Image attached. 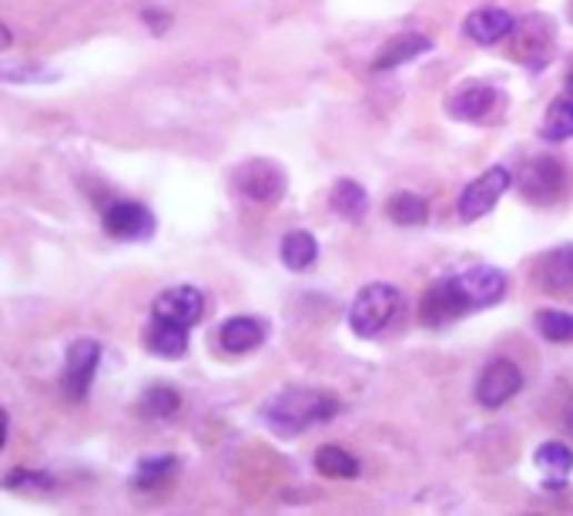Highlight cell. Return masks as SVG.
<instances>
[{"mask_svg": "<svg viewBox=\"0 0 573 516\" xmlns=\"http://www.w3.org/2000/svg\"><path fill=\"white\" fill-rule=\"evenodd\" d=\"M335 413H339V403L332 396L302 389V386H289L262 406V423L279 436H299L309 426L332 419Z\"/></svg>", "mask_w": 573, "mask_h": 516, "instance_id": "obj_1", "label": "cell"}, {"mask_svg": "<svg viewBox=\"0 0 573 516\" xmlns=\"http://www.w3.org/2000/svg\"><path fill=\"white\" fill-rule=\"evenodd\" d=\"M403 312V295L400 289L386 285V282H372L365 289L355 292L352 305H349V325L355 335L362 338H372V335H382L396 315Z\"/></svg>", "mask_w": 573, "mask_h": 516, "instance_id": "obj_2", "label": "cell"}, {"mask_svg": "<svg viewBox=\"0 0 573 516\" xmlns=\"http://www.w3.org/2000/svg\"><path fill=\"white\" fill-rule=\"evenodd\" d=\"M553 21L543 14H530L523 18L513 34H510V54L513 61H520L523 68H543L550 61L553 51Z\"/></svg>", "mask_w": 573, "mask_h": 516, "instance_id": "obj_3", "label": "cell"}, {"mask_svg": "<svg viewBox=\"0 0 573 516\" xmlns=\"http://www.w3.org/2000/svg\"><path fill=\"white\" fill-rule=\"evenodd\" d=\"M235 182H239L242 195H249L252 202H262V205H279L289 189L282 164L269 161V158H252V161L239 164Z\"/></svg>", "mask_w": 573, "mask_h": 516, "instance_id": "obj_4", "label": "cell"}, {"mask_svg": "<svg viewBox=\"0 0 573 516\" xmlns=\"http://www.w3.org/2000/svg\"><path fill=\"white\" fill-rule=\"evenodd\" d=\"M563 185H566V171L563 161H556L553 154H540L526 161V168L520 171V192L526 202L553 205L563 195Z\"/></svg>", "mask_w": 573, "mask_h": 516, "instance_id": "obj_5", "label": "cell"}, {"mask_svg": "<svg viewBox=\"0 0 573 516\" xmlns=\"http://www.w3.org/2000/svg\"><path fill=\"white\" fill-rule=\"evenodd\" d=\"M510 185H513L510 168H503V164L486 168L476 182H470V185L463 189V195H460V219H463V222L483 219V215L510 192Z\"/></svg>", "mask_w": 573, "mask_h": 516, "instance_id": "obj_6", "label": "cell"}, {"mask_svg": "<svg viewBox=\"0 0 573 516\" xmlns=\"http://www.w3.org/2000/svg\"><path fill=\"white\" fill-rule=\"evenodd\" d=\"M470 312L473 308H470L466 295L460 292L456 279L450 275V279H440L433 289H426L423 305H420V322L426 328H443V325H450V322H456V318H463Z\"/></svg>", "mask_w": 573, "mask_h": 516, "instance_id": "obj_7", "label": "cell"}, {"mask_svg": "<svg viewBox=\"0 0 573 516\" xmlns=\"http://www.w3.org/2000/svg\"><path fill=\"white\" fill-rule=\"evenodd\" d=\"M98 363H101V346L94 338H78L74 346L68 350L64 373H61V389H64V396L71 403H81L88 396Z\"/></svg>", "mask_w": 573, "mask_h": 516, "instance_id": "obj_8", "label": "cell"}, {"mask_svg": "<svg viewBox=\"0 0 573 516\" xmlns=\"http://www.w3.org/2000/svg\"><path fill=\"white\" fill-rule=\"evenodd\" d=\"M520 389H523V373H520V366L510 363V360H493V363L483 370L480 383H476V403H480L483 409H500V406L510 403Z\"/></svg>", "mask_w": 573, "mask_h": 516, "instance_id": "obj_9", "label": "cell"}, {"mask_svg": "<svg viewBox=\"0 0 573 516\" xmlns=\"http://www.w3.org/2000/svg\"><path fill=\"white\" fill-rule=\"evenodd\" d=\"M460 292L466 295L470 308H486V305H496L506 292V275L493 265H476V269H466L460 275H453Z\"/></svg>", "mask_w": 573, "mask_h": 516, "instance_id": "obj_10", "label": "cell"}, {"mask_svg": "<svg viewBox=\"0 0 573 516\" xmlns=\"http://www.w3.org/2000/svg\"><path fill=\"white\" fill-rule=\"evenodd\" d=\"M104 232L121 242H141L154 232V215L138 202H118L104 212Z\"/></svg>", "mask_w": 573, "mask_h": 516, "instance_id": "obj_11", "label": "cell"}, {"mask_svg": "<svg viewBox=\"0 0 573 516\" xmlns=\"http://www.w3.org/2000/svg\"><path fill=\"white\" fill-rule=\"evenodd\" d=\"M151 312L158 318H171L181 325H195L205 312V295L195 285H174L168 292H161L151 305Z\"/></svg>", "mask_w": 573, "mask_h": 516, "instance_id": "obj_12", "label": "cell"}, {"mask_svg": "<svg viewBox=\"0 0 573 516\" xmlns=\"http://www.w3.org/2000/svg\"><path fill=\"white\" fill-rule=\"evenodd\" d=\"M533 279L543 292L550 295H563L573 289V245H560L546 255H540Z\"/></svg>", "mask_w": 573, "mask_h": 516, "instance_id": "obj_13", "label": "cell"}, {"mask_svg": "<svg viewBox=\"0 0 573 516\" xmlns=\"http://www.w3.org/2000/svg\"><path fill=\"white\" fill-rule=\"evenodd\" d=\"M265 342V325L252 315H235L219 328V346L229 356H245Z\"/></svg>", "mask_w": 573, "mask_h": 516, "instance_id": "obj_14", "label": "cell"}, {"mask_svg": "<svg viewBox=\"0 0 573 516\" xmlns=\"http://www.w3.org/2000/svg\"><path fill=\"white\" fill-rule=\"evenodd\" d=\"M513 28H516V21H513L503 8H480V11H473V14L463 21L466 38L476 41V44H486V48L496 44V41H503V38H510Z\"/></svg>", "mask_w": 573, "mask_h": 516, "instance_id": "obj_15", "label": "cell"}, {"mask_svg": "<svg viewBox=\"0 0 573 516\" xmlns=\"http://www.w3.org/2000/svg\"><path fill=\"white\" fill-rule=\"evenodd\" d=\"M493 104H496V88L483 81H470L450 98V114L456 121H483L493 111Z\"/></svg>", "mask_w": 573, "mask_h": 516, "instance_id": "obj_16", "label": "cell"}, {"mask_svg": "<svg viewBox=\"0 0 573 516\" xmlns=\"http://www.w3.org/2000/svg\"><path fill=\"white\" fill-rule=\"evenodd\" d=\"M426 51H433V41L426 34H420V31H406V34H396L386 48L375 54L372 68L375 71H393V68H400V64H406V61H413V58H420Z\"/></svg>", "mask_w": 573, "mask_h": 516, "instance_id": "obj_17", "label": "cell"}, {"mask_svg": "<svg viewBox=\"0 0 573 516\" xmlns=\"http://www.w3.org/2000/svg\"><path fill=\"white\" fill-rule=\"evenodd\" d=\"M144 342H148V350L161 360H181L188 353V325L154 315Z\"/></svg>", "mask_w": 573, "mask_h": 516, "instance_id": "obj_18", "label": "cell"}, {"mask_svg": "<svg viewBox=\"0 0 573 516\" xmlns=\"http://www.w3.org/2000/svg\"><path fill=\"white\" fill-rule=\"evenodd\" d=\"M329 202H332V212H335V215H342L345 222H359V219L365 215V209H369L365 189H362L359 182H352V179L335 182V189H332Z\"/></svg>", "mask_w": 573, "mask_h": 516, "instance_id": "obj_19", "label": "cell"}, {"mask_svg": "<svg viewBox=\"0 0 573 516\" xmlns=\"http://www.w3.org/2000/svg\"><path fill=\"white\" fill-rule=\"evenodd\" d=\"M315 259H319V242L309 232H289L282 239V262H285V269L305 272V269L315 265Z\"/></svg>", "mask_w": 573, "mask_h": 516, "instance_id": "obj_20", "label": "cell"}, {"mask_svg": "<svg viewBox=\"0 0 573 516\" xmlns=\"http://www.w3.org/2000/svg\"><path fill=\"white\" fill-rule=\"evenodd\" d=\"M386 215L396 222V225H423L430 219V205L423 195L416 192H396L390 202H386Z\"/></svg>", "mask_w": 573, "mask_h": 516, "instance_id": "obj_21", "label": "cell"}, {"mask_svg": "<svg viewBox=\"0 0 573 516\" xmlns=\"http://www.w3.org/2000/svg\"><path fill=\"white\" fill-rule=\"evenodd\" d=\"M540 134H543V141H566V138H573V94L570 98H556L546 108Z\"/></svg>", "mask_w": 573, "mask_h": 516, "instance_id": "obj_22", "label": "cell"}, {"mask_svg": "<svg viewBox=\"0 0 573 516\" xmlns=\"http://www.w3.org/2000/svg\"><path fill=\"white\" fill-rule=\"evenodd\" d=\"M178 406H181V399H178V393L171 386H151L138 399V413L144 419H168V416L178 413Z\"/></svg>", "mask_w": 573, "mask_h": 516, "instance_id": "obj_23", "label": "cell"}, {"mask_svg": "<svg viewBox=\"0 0 573 516\" xmlns=\"http://www.w3.org/2000/svg\"><path fill=\"white\" fill-rule=\"evenodd\" d=\"M315 469L332 479H352V476H359V459L339 446H322L315 453Z\"/></svg>", "mask_w": 573, "mask_h": 516, "instance_id": "obj_24", "label": "cell"}, {"mask_svg": "<svg viewBox=\"0 0 573 516\" xmlns=\"http://www.w3.org/2000/svg\"><path fill=\"white\" fill-rule=\"evenodd\" d=\"M533 463H536L550 479H563V476L573 469V449L563 446V443H543V446L533 453Z\"/></svg>", "mask_w": 573, "mask_h": 516, "instance_id": "obj_25", "label": "cell"}, {"mask_svg": "<svg viewBox=\"0 0 573 516\" xmlns=\"http://www.w3.org/2000/svg\"><path fill=\"white\" fill-rule=\"evenodd\" d=\"M536 328L546 342H573V312L543 308L536 312Z\"/></svg>", "mask_w": 573, "mask_h": 516, "instance_id": "obj_26", "label": "cell"}, {"mask_svg": "<svg viewBox=\"0 0 573 516\" xmlns=\"http://www.w3.org/2000/svg\"><path fill=\"white\" fill-rule=\"evenodd\" d=\"M174 456H151V459H141L138 463V469H134V476H131V486H138V489H154L171 469H174Z\"/></svg>", "mask_w": 573, "mask_h": 516, "instance_id": "obj_27", "label": "cell"}, {"mask_svg": "<svg viewBox=\"0 0 573 516\" xmlns=\"http://www.w3.org/2000/svg\"><path fill=\"white\" fill-rule=\"evenodd\" d=\"M566 88H570V94H573V68H570V74H566Z\"/></svg>", "mask_w": 573, "mask_h": 516, "instance_id": "obj_28", "label": "cell"}, {"mask_svg": "<svg viewBox=\"0 0 573 516\" xmlns=\"http://www.w3.org/2000/svg\"><path fill=\"white\" fill-rule=\"evenodd\" d=\"M566 426H570V433H573V416H570V423H566Z\"/></svg>", "mask_w": 573, "mask_h": 516, "instance_id": "obj_29", "label": "cell"}, {"mask_svg": "<svg viewBox=\"0 0 573 516\" xmlns=\"http://www.w3.org/2000/svg\"><path fill=\"white\" fill-rule=\"evenodd\" d=\"M570 21H573V4H570Z\"/></svg>", "mask_w": 573, "mask_h": 516, "instance_id": "obj_30", "label": "cell"}]
</instances>
